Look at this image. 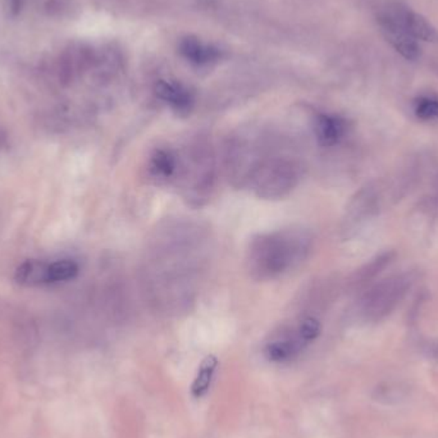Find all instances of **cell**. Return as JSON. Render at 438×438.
<instances>
[{
    "label": "cell",
    "instance_id": "obj_1",
    "mask_svg": "<svg viewBox=\"0 0 438 438\" xmlns=\"http://www.w3.org/2000/svg\"><path fill=\"white\" fill-rule=\"evenodd\" d=\"M208 250V235L198 223L170 221L155 231L146 250V290L158 307L180 310L197 295Z\"/></svg>",
    "mask_w": 438,
    "mask_h": 438
},
{
    "label": "cell",
    "instance_id": "obj_2",
    "mask_svg": "<svg viewBox=\"0 0 438 438\" xmlns=\"http://www.w3.org/2000/svg\"><path fill=\"white\" fill-rule=\"evenodd\" d=\"M313 249V236L304 227L259 233L250 241L246 269L257 281H273L298 269Z\"/></svg>",
    "mask_w": 438,
    "mask_h": 438
},
{
    "label": "cell",
    "instance_id": "obj_3",
    "mask_svg": "<svg viewBox=\"0 0 438 438\" xmlns=\"http://www.w3.org/2000/svg\"><path fill=\"white\" fill-rule=\"evenodd\" d=\"M174 182L182 198L191 206H203L210 200L217 182V164L208 138H191L179 152V170Z\"/></svg>",
    "mask_w": 438,
    "mask_h": 438
},
{
    "label": "cell",
    "instance_id": "obj_4",
    "mask_svg": "<svg viewBox=\"0 0 438 438\" xmlns=\"http://www.w3.org/2000/svg\"><path fill=\"white\" fill-rule=\"evenodd\" d=\"M304 171L300 158L277 144L251 174L246 188L264 200L287 198L300 185Z\"/></svg>",
    "mask_w": 438,
    "mask_h": 438
},
{
    "label": "cell",
    "instance_id": "obj_5",
    "mask_svg": "<svg viewBox=\"0 0 438 438\" xmlns=\"http://www.w3.org/2000/svg\"><path fill=\"white\" fill-rule=\"evenodd\" d=\"M277 145L266 132H233L224 145L223 163L228 180L236 188H246L251 174L268 153Z\"/></svg>",
    "mask_w": 438,
    "mask_h": 438
},
{
    "label": "cell",
    "instance_id": "obj_6",
    "mask_svg": "<svg viewBox=\"0 0 438 438\" xmlns=\"http://www.w3.org/2000/svg\"><path fill=\"white\" fill-rule=\"evenodd\" d=\"M403 9L397 4L388 6L379 13L378 25L385 39L396 52L400 53L405 60H417L421 57V46L405 28Z\"/></svg>",
    "mask_w": 438,
    "mask_h": 438
},
{
    "label": "cell",
    "instance_id": "obj_7",
    "mask_svg": "<svg viewBox=\"0 0 438 438\" xmlns=\"http://www.w3.org/2000/svg\"><path fill=\"white\" fill-rule=\"evenodd\" d=\"M308 345L302 341L298 328H292L281 332L264 347V355L266 359L273 363H284L296 358Z\"/></svg>",
    "mask_w": 438,
    "mask_h": 438
},
{
    "label": "cell",
    "instance_id": "obj_8",
    "mask_svg": "<svg viewBox=\"0 0 438 438\" xmlns=\"http://www.w3.org/2000/svg\"><path fill=\"white\" fill-rule=\"evenodd\" d=\"M179 170V152L172 147H156L147 159V172L158 182L174 181Z\"/></svg>",
    "mask_w": 438,
    "mask_h": 438
},
{
    "label": "cell",
    "instance_id": "obj_9",
    "mask_svg": "<svg viewBox=\"0 0 438 438\" xmlns=\"http://www.w3.org/2000/svg\"><path fill=\"white\" fill-rule=\"evenodd\" d=\"M155 94L163 100L164 103L168 104L173 111H176L180 114L189 113L194 107V95L190 91L188 87L171 82V81H159L155 85Z\"/></svg>",
    "mask_w": 438,
    "mask_h": 438
},
{
    "label": "cell",
    "instance_id": "obj_10",
    "mask_svg": "<svg viewBox=\"0 0 438 438\" xmlns=\"http://www.w3.org/2000/svg\"><path fill=\"white\" fill-rule=\"evenodd\" d=\"M347 132V122L335 114H319L314 122V134L319 145L325 147L335 146L345 138Z\"/></svg>",
    "mask_w": 438,
    "mask_h": 438
},
{
    "label": "cell",
    "instance_id": "obj_11",
    "mask_svg": "<svg viewBox=\"0 0 438 438\" xmlns=\"http://www.w3.org/2000/svg\"><path fill=\"white\" fill-rule=\"evenodd\" d=\"M18 284L24 287H40L52 284L51 282V263L43 260H26L18 266L15 275Z\"/></svg>",
    "mask_w": 438,
    "mask_h": 438
},
{
    "label": "cell",
    "instance_id": "obj_12",
    "mask_svg": "<svg viewBox=\"0 0 438 438\" xmlns=\"http://www.w3.org/2000/svg\"><path fill=\"white\" fill-rule=\"evenodd\" d=\"M403 22L408 33L412 35L415 40L438 43V31L436 27L419 13L414 12L412 9H403Z\"/></svg>",
    "mask_w": 438,
    "mask_h": 438
},
{
    "label": "cell",
    "instance_id": "obj_13",
    "mask_svg": "<svg viewBox=\"0 0 438 438\" xmlns=\"http://www.w3.org/2000/svg\"><path fill=\"white\" fill-rule=\"evenodd\" d=\"M180 52L186 60L194 64H208L218 58V51L206 44L200 43L195 37H186L180 45Z\"/></svg>",
    "mask_w": 438,
    "mask_h": 438
},
{
    "label": "cell",
    "instance_id": "obj_14",
    "mask_svg": "<svg viewBox=\"0 0 438 438\" xmlns=\"http://www.w3.org/2000/svg\"><path fill=\"white\" fill-rule=\"evenodd\" d=\"M218 368V359L215 355H208L204 361H201L199 367L197 377L191 386V394L194 397L200 399L206 395L212 386V382L215 378V370Z\"/></svg>",
    "mask_w": 438,
    "mask_h": 438
},
{
    "label": "cell",
    "instance_id": "obj_15",
    "mask_svg": "<svg viewBox=\"0 0 438 438\" xmlns=\"http://www.w3.org/2000/svg\"><path fill=\"white\" fill-rule=\"evenodd\" d=\"M80 272V266L75 260L62 259L51 263V282L60 284L67 282L76 278Z\"/></svg>",
    "mask_w": 438,
    "mask_h": 438
},
{
    "label": "cell",
    "instance_id": "obj_16",
    "mask_svg": "<svg viewBox=\"0 0 438 438\" xmlns=\"http://www.w3.org/2000/svg\"><path fill=\"white\" fill-rule=\"evenodd\" d=\"M298 332L300 335L302 341L307 345L316 341L318 338L320 332H322V325L318 319L314 317H304L301 318L300 322L298 323Z\"/></svg>",
    "mask_w": 438,
    "mask_h": 438
},
{
    "label": "cell",
    "instance_id": "obj_17",
    "mask_svg": "<svg viewBox=\"0 0 438 438\" xmlns=\"http://www.w3.org/2000/svg\"><path fill=\"white\" fill-rule=\"evenodd\" d=\"M415 114L421 120H438V100L432 98H421L415 105Z\"/></svg>",
    "mask_w": 438,
    "mask_h": 438
},
{
    "label": "cell",
    "instance_id": "obj_18",
    "mask_svg": "<svg viewBox=\"0 0 438 438\" xmlns=\"http://www.w3.org/2000/svg\"><path fill=\"white\" fill-rule=\"evenodd\" d=\"M21 0H10V7H12V12L15 15H18L19 10H21Z\"/></svg>",
    "mask_w": 438,
    "mask_h": 438
}]
</instances>
